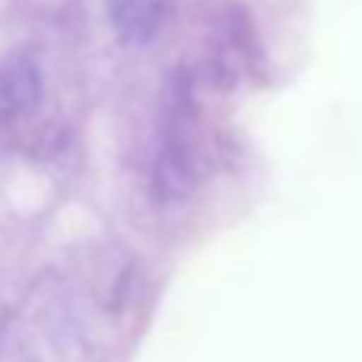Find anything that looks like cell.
<instances>
[{"label":"cell","mask_w":362,"mask_h":362,"mask_svg":"<svg viewBox=\"0 0 362 362\" xmlns=\"http://www.w3.org/2000/svg\"><path fill=\"white\" fill-rule=\"evenodd\" d=\"M108 16L124 42H150L165 19V0H108Z\"/></svg>","instance_id":"cell-1"},{"label":"cell","mask_w":362,"mask_h":362,"mask_svg":"<svg viewBox=\"0 0 362 362\" xmlns=\"http://www.w3.org/2000/svg\"><path fill=\"white\" fill-rule=\"evenodd\" d=\"M35 74L29 67H16V70H4L0 74V112L16 115L25 105L35 102Z\"/></svg>","instance_id":"cell-2"}]
</instances>
